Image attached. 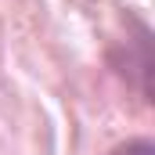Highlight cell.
<instances>
[{
  "mask_svg": "<svg viewBox=\"0 0 155 155\" xmlns=\"http://www.w3.org/2000/svg\"><path fill=\"white\" fill-rule=\"evenodd\" d=\"M108 155H155V144L148 141V137H134V141H123V144H116Z\"/></svg>",
  "mask_w": 155,
  "mask_h": 155,
  "instance_id": "1",
  "label": "cell"
}]
</instances>
